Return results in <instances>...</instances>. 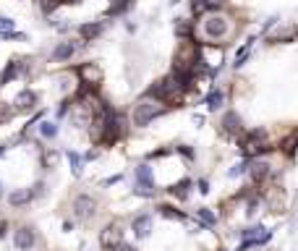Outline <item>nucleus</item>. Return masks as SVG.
<instances>
[{"label":"nucleus","mask_w":298,"mask_h":251,"mask_svg":"<svg viewBox=\"0 0 298 251\" xmlns=\"http://www.w3.org/2000/svg\"><path fill=\"white\" fill-rule=\"evenodd\" d=\"M201 31L209 42H225L230 34V21L225 16H207V19L201 21Z\"/></svg>","instance_id":"nucleus-1"},{"label":"nucleus","mask_w":298,"mask_h":251,"mask_svg":"<svg viewBox=\"0 0 298 251\" xmlns=\"http://www.w3.org/2000/svg\"><path fill=\"white\" fill-rule=\"evenodd\" d=\"M165 113V105L157 102V100H141L136 107H134V126H139V129H144V126H149L157 115Z\"/></svg>","instance_id":"nucleus-2"},{"label":"nucleus","mask_w":298,"mask_h":251,"mask_svg":"<svg viewBox=\"0 0 298 251\" xmlns=\"http://www.w3.org/2000/svg\"><path fill=\"white\" fill-rule=\"evenodd\" d=\"M100 243L105 251H115L118 246H123V228L118 223H110L102 233H100Z\"/></svg>","instance_id":"nucleus-3"},{"label":"nucleus","mask_w":298,"mask_h":251,"mask_svg":"<svg viewBox=\"0 0 298 251\" xmlns=\"http://www.w3.org/2000/svg\"><path fill=\"white\" fill-rule=\"evenodd\" d=\"M94 212H97V199L89 196V194H81L73 199V215L78 220H92Z\"/></svg>","instance_id":"nucleus-4"},{"label":"nucleus","mask_w":298,"mask_h":251,"mask_svg":"<svg viewBox=\"0 0 298 251\" xmlns=\"http://www.w3.org/2000/svg\"><path fill=\"white\" fill-rule=\"evenodd\" d=\"M13 243H16V248H19V251H29V248H34L37 235H34V230H31V228H19V230H16V235H13Z\"/></svg>","instance_id":"nucleus-5"},{"label":"nucleus","mask_w":298,"mask_h":251,"mask_svg":"<svg viewBox=\"0 0 298 251\" xmlns=\"http://www.w3.org/2000/svg\"><path fill=\"white\" fill-rule=\"evenodd\" d=\"M78 73H81V78H84V84H87V89H94L100 81H102V71L94 66V63H87V66H81L78 68Z\"/></svg>","instance_id":"nucleus-6"},{"label":"nucleus","mask_w":298,"mask_h":251,"mask_svg":"<svg viewBox=\"0 0 298 251\" xmlns=\"http://www.w3.org/2000/svg\"><path fill=\"white\" fill-rule=\"evenodd\" d=\"M131 228H134V235L136 238H147L149 235V230H152V215H136L134 217V223H131Z\"/></svg>","instance_id":"nucleus-7"},{"label":"nucleus","mask_w":298,"mask_h":251,"mask_svg":"<svg viewBox=\"0 0 298 251\" xmlns=\"http://www.w3.org/2000/svg\"><path fill=\"white\" fill-rule=\"evenodd\" d=\"M76 42H60L58 47H55V50H53V60L55 63H63V60H68L73 53H76Z\"/></svg>","instance_id":"nucleus-8"},{"label":"nucleus","mask_w":298,"mask_h":251,"mask_svg":"<svg viewBox=\"0 0 298 251\" xmlns=\"http://www.w3.org/2000/svg\"><path fill=\"white\" fill-rule=\"evenodd\" d=\"M248 173H251V178H254L257 183H262V181H267V176H270V162H267V160H257V162H251Z\"/></svg>","instance_id":"nucleus-9"},{"label":"nucleus","mask_w":298,"mask_h":251,"mask_svg":"<svg viewBox=\"0 0 298 251\" xmlns=\"http://www.w3.org/2000/svg\"><path fill=\"white\" fill-rule=\"evenodd\" d=\"M37 105V94L34 92H29V89H24L19 97H16V110H21V113H26V110H31Z\"/></svg>","instance_id":"nucleus-10"},{"label":"nucleus","mask_w":298,"mask_h":251,"mask_svg":"<svg viewBox=\"0 0 298 251\" xmlns=\"http://www.w3.org/2000/svg\"><path fill=\"white\" fill-rule=\"evenodd\" d=\"M223 131H228V134H241V115H238V113H225V115H223Z\"/></svg>","instance_id":"nucleus-11"},{"label":"nucleus","mask_w":298,"mask_h":251,"mask_svg":"<svg viewBox=\"0 0 298 251\" xmlns=\"http://www.w3.org/2000/svg\"><path fill=\"white\" fill-rule=\"evenodd\" d=\"M78 34H81V39L92 42V39H97L102 34V24L100 21H94V24H84L81 29H78Z\"/></svg>","instance_id":"nucleus-12"},{"label":"nucleus","mask_w":298,"mask_h":251,"mask_svg":"<svg viewBox=\"0 0 298 251\" xmlns=\"http://www.w3.org/2000/svg\"><path fill=\"white\" fill-rule=\"evenodd\" d=\"M37 194L34 191H29V188H24V191H13L11 196H8V204L11 207H21V204H26V201H31Z\"/></svg>","instance_id":"nucleus-13"},{"label":"nucleus","mask_w":298,"mask_h":251,"mask_svg":"<svg viewBox=\"0 0 298 251\" xmlns=\"http://www.w3.org/2000/svg\"><path fill=\"white\" fill-rule=\"evenodd\" d=\"M223 105H225V92H223V89H212V92L207 94V107L215 113V110H220Z\"/></svg>","instance_id":"nucleus-14"},{"label":"nucleus","mask_w":298,"mask_h":251,"mask_svg":"<svg viewBox=\"0 0 298 251\" xmlns=\"http://www.w3.org/2000/svg\"><path fill=\"white\" fill-rule=\"evenodd\" d=\"M196 217L201 220V225H204V228H215V223H217L215 212L207 210V207H199V210H196Z\"/></svg>","instance_id":"nucleus-15"},{"label":"nucleus","mask_w":298,"mask_h":251,"mask_svg":"<svg viewBox=\"0 0 298 251\" xmlns=\"http://www.w3.org/2000/svg\"><path fill=\"white\" fill-rule=\"evenodd\" d=\"M21 68H24V66H21V63H19V60H11V63H8V68L3 71V76H0V87H3V84H8V81H11V78H13L16 73H19Z\"/></svg>","instance_id":"nucleus-16"},{"label":"nucleus","mask_w":298,"mask_h":251,"mask_svg":"<svg viewBox=\"0 0 298 251\" xmlns=\"http://www.w3.org/2000/svg\"><path fill=\"white\" fill-rule=\"evenodd\" d=\"M188 188H191V181H181V183H176V186L170 188V194L178 196V199H186L188 196Z\"/></svg>","instance_id":"nucleus-17"},{"label":"nucleus","mask_w":298,"mask_h":251,"mask_svg":"<svg viewBox=\"0 0 298 251\" xmlns=\"http://www.w3.org/2000/svg\"><path fill=\"white\" fill-rule=\"evenodd\" d=\"M191 31H194V24L188 21V19H181V21L176 24V34H178V37H188Z\"/></svg>","instance_id":"nucleus-18"},{"label":"nucleus","mask_w":298,"mask_h":251,"mask_svg":"<svg viewBox=\"0 0 298 251\" xmlns=\"http://www.w3.org/2000/svg\"><path fill=\"white\" fill-rule=\"evenodd\" d=\"M251 45H254V42H246V45L241 47V53H238V55H235V63H233V66H235V68H241V66H243V63L248 60V53H251Z\"/></svg>","instance_id":"nucleus-19"},{"label":"nucleus","mask_w":298,"mask_h":251,"mask_svg":"<svg viewBox=\"0 0 298 251\" xmlns=\"http://www.w3.org/2000/svg\"><path fill=\"white\" fill-rule=\"evenodd\" d=\"M248 168H251V162H248V160H241V162H235V165L230 168L228 176H230V178H235V176H243V173H246Z\"/></svg>","instance_id":"nucleus-20"},{"label":"nucleus","mask_w":298,"mask_h":251,"mask_svg":"<svg viewBox=\"0 0 298 251\" xmlns=\"http://www.w3.org/2000/svg\"><path fill=\"white\" fill-rule=\"evenodd\" d=\"M66 154H68V162H71L73 176H81V157H78L76 152H66Z\"/></svg>","instance_id":"nucleus-21"},{"label":"nucleus","mask_w":298,"mask_h":251,"mask_svg":"<svg viewBox=\"0 0 298 251\" xmlns=\"http://www.w3.org/2000/svg\"><path fill=\"white\" fill-rule=\"evenodd\" d=\"M39 131H42V136H45V139H53V136L58 134V126L47 120V123H42V129H39Z\"/></svg>","instance_id":"nucleus-22"},{"label":"nucleus","mask_w":298,"mask_h":251,"mask_svg":"<svg viewBox=\"0 0 298 251\" xmlns=\"http://www.w3.org/2000/svg\"><path fill=\"white\" fill-rule=\"evenodd\" d=\"M160 212H162V215H167V217H178V220H183V217H186L183 212H178L176 207H167V204H162V207H160Z\"/></svg>","instance_id":"nucleus-23"},{"label":"nucleus","mask_w":298,"mask_h":251,"mask_svg":"<svg viewBox=\"0 0 298 251\" xmlns=\"http://www.w3.org/2000/svg\"><path fill=\"white\" fill-rule=\"evenodd\" d=\"M0 31H3L6 37H11L13 34V21L11 19H0Z\"/></svg>","instance_id":"nucleus-24"},{"label":"nucleus","mask_w":298,"mask_h":251,"mask_svg":"<svg viewBox=\"0 0 298 251\" xmlns=\"http://www.w3.org/2000/svg\"><path fill=\"white\" fill-rule=\"evenodd\" d=\"M11 115H13V110H11L8 105H3V102H0V123H6Z\"/></svg>","instance_id":"nucleus-25"},{"label":"nucleus","mask_w":298,"mask_h":251,"mask_svg":"<svg viewBox=\"0 0 298 251\" xmlns=\"http://www.w3.org/2000/svg\"><path fill=\"white\" fill-rule=\"evenodd\" d=\"M125 8H129V3H120V6H113V8H110V16H115V13H123Z\"/></svg>","instance_id":"nucleus-26"},{"label":"nucleus","mask_w":298,"mask_h":251,"mask_svg":"<svg viewBox=\"0 0 298 251\" xmlns=\"http://www.w3.org/2000/svg\"><path fill=\"white\" fill-rule=\"evenodd\" d=\"M178 152H181L183 157H188V160H191V157H194V152H191V149H188V147H178Z\"/></svg>","instance_id":"nucleus-27"},{"label":"nucleus","mask_w":298,"mask_h":251,"mask_svg":"<svg viewBox=\"0 0 298 251\" xmlns=\"http://www.w3.org/2000/svg\"><path fill=\"white\" fill-rule=\"evenodd\" d=\"M68 113V102H63L60 107H58V118H63V115H66Z\"/></svg>","instance_id":"nucleus-28"},{"label":"nucleus","mask_w":298,"mask_h":251,"mask_svg":"<svg viewBox=\"0 0 298 251\" xmlns=\"http://www.w3.org/2000/svg\"><path fill=\"white\" fill-rule=\"evenodd\" d=\"M199 191H201V194H207V191H209V183H207V181H204V178L199 181Z\"/></svg>","instance_id":"nucleus-29"},{"label":"nucleus","mask_w":298,"mask_h":251,"mask_svg":"<svg viewBox=\"0 0 298 251\" xmlns=\"http://www.w3.org/2000/svg\"><path fill=\"white\" fill-rule=\"evenodd\" d=\"M6 235V223H0V238Z\"/></svg>","instance_id":"nucleus-30"},{"label":"nucleus","mask_w":298,"mask_h":251,"mask_svg":"<svg viewBox=\"0 0 298 251\" xmlns=\"http://www.w3.org/2000/svg\"><path fill=\"white\" fill-rule=\"evenodd\" d=\"M0 154H3V147H0Z\"/></svg>","instance_id":"nucleus-31"},{"label":"nucleus","mask_w":298,"mask_h":251,"mask_svg":"<svg viewBox=\"0 0 298 251\" xmlns=\"http://www.w3.org/2000/svg\"><path fill=\"white\" fill-rule=\"evenodd\" d=\"M220 251H223V248H220Z\"/></svg>","instance_id":"nucleus-32"}]
</instances>
